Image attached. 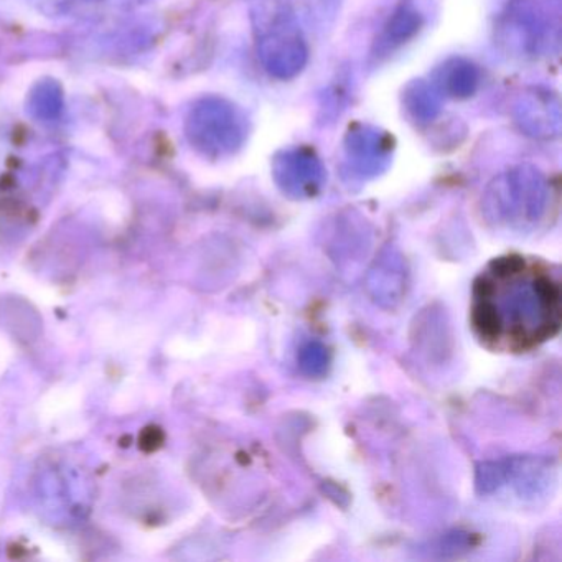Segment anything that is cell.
Returning a JSON list of instances; mask_svg holds the SVG:
<instances>
[{"instance_id": "obj_1", "label": "cell", "mask_w": 562, "mask_h": 562, "mask_svg": "<svg viewBox=\"0 0 562 562\" xmlns=\"http://www.w3.org/2000/svg\"><path fill=\"white\" fill-rule=\"evenodd\" d=\"M472 324L496 350L538 347L561 325V289L544 266L519 256L499 258L476 279Z\"/></svg>"}]
</instances>
